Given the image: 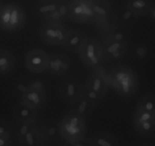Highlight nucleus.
Returning a JSON list of instances; mask_svg holds the SVG:
<instances>
[{
    "label": "nucleus",
    "mask_w": 155,
    "mask_h": 146,
    "mask_svg": "<svg viewBox=\"0 0 155 146\" xmlns=\"http://www.w3.org/2000/svg\"><path fill=\"white\" fill-rule=\"evenodd\" d=\"M59 136L68 145H87L86 118L74 111L64 115L58 122Z\"/></svg>",
    "instance_id": "nucleus-2"
},
{
    "label": "nucleus",
    "mask_w": 155,
    "mask_h": 146,
    "mask_svg": "<svg viewBox=\"0 0 155 146\" xmlns=\"http://www.w3.org/2000/svg\"><path fill=\"white\" fill-rule=\"evenodd\" d=\"M60 2L61 0H36L33 7V15L42 20L58 8Z\"/></svg>",
    "instance_id": "nucleus-19"
},
{
    "label": "nucleus",
    "mask_w": 155,
    "mask_h": 146,
    "mask_svg": "<svg viewBox=\"0 0 155 146\" xmlns=\"http://www.w3.org/2000/svg\"><path fill=\"white\" fill-rule=\"evenodd\" d=\"M97 106L98 105L95 103L89 101L83 93V95L72 105H71V110L77 112L87 119L90 118Z\"/></svg>",
    "instance_id": "nucleus-20"
},
{
    "label": "nucleus",
    "mask_w": 155,
    "mask_h": 146,
    "mask_svg": "<svg viewBox=\"0 0 155 146\" xmlns=\"http://www.w3.org/2000/svg\"><path fill=\"white\" fill-rule=\"evenodd\" d=\"M2 4V0H0V5H1Z\"/></svg>",
    "instance_id": "nucleus-38"
},
{
    "label": "nucleus",
    "mask_w": 155,
    "mask_h": 146,
    "mask_svg": "<svg viewBox=\"0 0 155 146\" xmlns=\"http://www.w3.org/2000/svg\"><path fill=\"white\" fill-rule=\"evenodd\" d=\"M68 18L77 23H93L95 15L91 2L85 0H71L68 2Z\"/></svg>",
    "instance_id": "nucleus-8"
},
{
    "label": "nucleus",
    "mask_w": 155,
    "mask_h": 146,
    "mask_svg": "<svg viewBox=\"0 0 155 146\" xmlns=\"http://www.w3.org/2000/svg\"><path fill=\"white\" fill-rule=\"evenodd\" d=\"M60 98L68 105H72L83 93V84L78 78L67 77L59 84Z\"/></svg>",
    "instance_id": "nucleus-6"
},
{
    "label": "nucleus",
    "mask_w": 155,
    "mask_h": 146,
    "mask_svg": "<svg viewBox=\"0 0 155 146\" xmlns=\"http://www.w3.org/2000/svg\"><path fill=\"white\" fill-rule=\"evenodd\" d=\"M68 14H69L68 2L61 0L58 8L54 12L44 18L42 21H47V22L64 23L65 21L69 19Z\"/></svg>",
    "instance_id": "nucleus-23"
},
{
    "label": "nucleus",
    "mask_w": 155,
    "mask_h": 146,
    "mask_svg": "<svg viewBox=\"0 0 155 146\" xmlns=\"http://www.w3.org/2000/svg\"><path fill=\"white\" fill-rule=\"evenodd\" d=\"M69 30L64 23L44 21L38 30V36L47 45L62 46Z\"/></svg>",
    "instance_id": "nucleus-5"
},
{
    "label": "nucleus",
    "mask_w": 155,
    "mask_h": 146,
    "mask_svg": "<svg viewBox=\"0 0 155 146\" xmlns=\"http://www.w3.org/2000/svg\"><path fill=\"white\" fill-rule=\"evenodd\" d=\"M16 59L13 53L8 49H0V75L10 74L14 71Z\"/></svg>",
    "instance_id": "nucleus-21"
},
{
    "label": "nucleus",
    "mask_w": 155,
    "mask_h": 146,
    "mask_svg": "<svg viewBox=\"0 0 155 146\" xmlns=\"http://www.w3.org/2000/svg\"><path fill=\"white\" fill-rule=\"evenodd\" d=\"M37 120L34 121H30V122L17 124L16 128H15V136H16V139L18 142L21 140L28 132H30L35 127L36 122H37Z\"/></svg>",
    "instance_id": "nucleus-26"
},
{
    "label": "nucleus",
    "mask_w": 155,
    "mask_h": 146,
    "mask_svg": "<svg viewBox=\"0 0 155 146\" xmlns=\"http://www.w3.org/2000/svg\"><path fill=\"white\" fill-rule=\"evenodd\" d=\"M118 145V139L113 134L105 130L95 132L90 137L87 138V145L116 146Z\"/></svg>",
    "instance_id": "nucleus-18"
},
{
    "label": "nucleus",
    "mask_w": 155,
    "mask_h": 146,
    "mask_svg": "<svg viewBox=\"0 0 155 146\" xmlns=\"http://www.w3.org/2000/svg\"><path fill=\"white\" fill-rule=\"evenodd\" d=\"M85 1H86V2H92L95 1V0H85Z\"/></svg>",
    "instance_id": "nucleus-37"
},
{
    "label": "nucleus",
    "mask_w": 155,
    "mask_h": 146,
    "mask_svg": "<svg viewBox=\"0 0 155 146\" xmlns=\"http://www.w3.org/2000/svg\"><path fill=\"white\" fill-rule=\"evenodd\" d=\"M124 5L139 17H144L148 15L153 2L152 0H126Z\"/></svg>",
    "instance_id": "nucleus-22"
},
{
    "label": "nucleus",
    "mask_w": 155,
    "mask_h": 146,
    "mask_svg": "<svg viewBox=\"0 0 155 146\" xmlns=\"http://www.w3.org/2000/svg\"><path fill=\"white\" fill-rule=\"evenodd\" d=\"M150 54V48L147 44L139 43L134 47L133 56L136 59L142 61L148 57Z\"/></svg>",
    "instance_id": "nucleus-27"
},
{
    "label": "nucleus",
    "mask_w": 155,
    "mask_h": 146,
    "mask_svg": "<svg viewBox=\"0 0 155 146\" xmlns=\"http://www.w3.org/2000/svg\"><path fill=\"white\" fill-rule=\"evenodd\" d=\"M27 16L24 7L18 3L0 5V30L9 33L21 30L25 26Z\"/></svg>",
    "instance_id": "nucleus-3"
},
{
    "label": "nucleus",
    "mask_w": 155,
    "mask_h": 146,
    "mask_svg": "<svg viewBox=\"0 0 155 146\" xmlns=\"http://www.w3.org/2000/svg\"><path fill=\"white\" fill-rule=\"evenodd\" d=\"M45 123L37 120L35 127L27 133L21 140L18 141L20 145L33 146V145H48L45 131Z\"/></svg>",
    "instance_id": "nucleus-13"
},
{
    "label": "nucleus",
    "mask_w": 155,
    "mask_h": 146,
    "mask_svg": "<svg viewBox=\"0 0 155 146\" xmlns=\"http://www.w3.org/2000/svg\"><path fill=\"white\" fill-rule=\"evenodd\" d=\"M12 128L4 119H0V136H12Z\"/></svg>",
    "instance_id": "nucleus-33"
},
{
    "label": "nucleus",
    "mask_w": 155,
    "mask_h": 146,
    "mask_svg": "<svg viewBox=\"0 0 155 146\" xmlns=\"http://www.w3.org/2000/svg\"><path fill=\"white\" fill-rule=\"evenodd\" d=\"M101 42V45H102L103 51H104V58L106 56L111 54L114 51H117L120 48L128 47V42H118V41L110 40V39H103Z\"/></svg>",
    "instance_id": "nucleus-24"
},
{
    "label": "nucleus",
    "mask_w": 155,
    "mask_h": 146,
    "mask_svg": "<svg viewBox=\"0 0 155 146\" xmlns=\"http://www.w3.org/2000/svg\"><path fill=\"white\" fill-rule=\"evenodd\" d=\"M28 90H34L38 92L47 93L45 83L42 80H32L27 81Z\"/></svg>",
    "instance_id": "nucleus-30"
},
{
    "label": "nucleus",
    "mask_w": 155,
    "mask_h": 146,
    "mask_svg": "<svg viewBox=\"0 0 155 146\" xmlns=\"http://www.w3.org/2000/svg\"><path fill=\"white\" fill-rule=\"evenodd\" d=\"M108 86L124 99L133 98L139 89V79L136 71L127 65H120L107 72Z\"/></svg>",
    "instance_id": "nucleus-1"
},
{
    "label": "nucleus",
    "mask_w": 155,
    "mask_h": 146,
    "mask_svg": "<svg viewBox=\"0 0 155 146\" xmlns=\"http://www.w3.org/2000/svg\"><path fill=\"white\" fill-rule=\"evenodd\" d=\"M148 15L152 21H155V5H152V6L150 8L149 12H148Z\"/></svg>",
    "instance_id": "nucleus-35"
},
{
    "label": "nucleus",
    "mask_w": 155,
    "mask_h": 146,
    "mask_svg": "<svg viewBox=\"0 0 155 146\" xmlns=\"http://www.w3.org/2000/svg\"><path fill=\"white\" fill-rule=\"evenodd\" d=\"M86 36L85 33L81 30L70 29L62 47L70 52L77 54Z\"/></svg>",
    "instance_id": "nucleus-16"
},
{
    "label": "nucleus",
    "mask_w": 155,
    "mask_h": 146,
    "mask_svg": "<svg viewBox=\"0 0 155 146\" xmlns=\"http://www.w3.org/2000/svg\"><path fill=\"white\" fill-rule=\"evenodd\" d=\"M48 53L41 48H33L26 53L24 65L26 69L33 74H42L47 69Z\"/></svg>",
    "instance_id": "nucleus-10"
},
{
    "label": "nucleus",
    "mask_w": 155,
    "mask_h": 146,
    "mask_svg": "<svg viewBox=\"0 0 155 146\" xmlns=\"http://www.w3.org/2000/svg\"><path fill=\"white\" fill-rule=\"evenodd\" d=\"M27 91H28L27 81H18L14 85L13 93L18 99H19Z\"/></svg>",
    "instance_id": "nucleus-31"
},
{
    "label": "nucleus",
    "mask_w": 155,
    "mask_h": 146,
    "mask_svg": "<svg viewBox=\"0 0 155 146\" xmlns=\"http://www.w3.org/2000/svg\"><path fill=\"white\" fill-rule=\"evenodd\" d=\"M83 86L101 95H105L109 87L107 71L102 66L92 69L90 74L86 77Z\"/></svg>",
    "instance_id": "nucleus-11"
},
{
    "label": "nucleus",
    "mask_w": 155,
    "mask_h": 146,
    "mask_svg": "<svg viewBox=\"0 0 155 146\" xmlns=\"http://www.w3.org/2000/svg\"><path fill=\"white\" fill-rule=\"evenodd\" d=\"M83 94H84L85 96L91 101L92 102L95 103V105H98L100 104L102 99L104 98V95H101V94L98 93V92H95L93 90H91V89H87V88H85L83 86Z\"/></svg>",
    "instance_id": "nucleus-29"
},
{
    "label": "nucleus",
    "mask_w": 155,
    "mask_h": 146,
    "mask_svg": "<svg viewBox=\"0 0 155 146\" xmlns=\"http://www.w3.org/2000/svg\"><path fill=\"white\" fill-rule=\"evenodd\" d=\"M91 6L95 15L93 23L96 24L98 28L105 32L112 24V6L107 5L98 0L91 2Z\"/></svg>",
    "instance_id": "nucleus-12"
},
{
    "label": "nucleus",
    "mask_w": 155,
    "mask_h": 146,
    "mask_svg": "<svg viewBox=\"0 0 155 146\" xmlns=\"http://www.w3.org/2000/svg\"><path fill=\"white\" fill-rule=\"evenodd\" d=\"M136 131L144 137H151L155 134V114L136 107L133 116Z\"/></svg>",
    "instance_id": "nucleus-7"
},
{
    "label": "nucleus",
    "mask_w": 155,
    "mask_h": 146,
    "mask_svg": "<svg viewBox=\"0 0 155 146\" xmlns=\"http://www.w3.org/2000/svg\"><path fill=\"white\" fill-rule=\"evenodd\" d=\"M13 145L12 136H0V146H9Z\"/></svg>",
    "instance_id": "nucleus-34"
},
{
    "label": "nucleus",
    "mask_w": 155,
    "mask_h": 146,
    "mask_svg": "<svg viewBox=\"0 0 155 146\" xmlns=\"http://www.w3.org/2000/svg\"><path fill=\"white\" fill-rule=\"evenodd\" d=\"M45 135H46L47 139L48 141V143L52 142L58 136H59L58 127V123L54 124V122L45 124Z\"/></svg>",
    "instance_id": "nucleus-28"
},
{
    "label": "nucleus",
    "mask_w": 155,
    "mask_h": 146,
    "mask_svg": "<svg viewBox=\"0 0 155 146\" xmlns=\"http://www.w3.org/2000/svg\"><path fill=\"white\" fill-rule=\"evenodd\" d=\"M127 50H128V47L120 48L117 51H114L111 54L106 56L105 61H117L121 60L127 55Z\"/></svg>",
    "instance_id": "nucleus-32"
},
{
    "label": "nucleus",
    "mask_w": 155,
    "mask_h": 146,
    "mask_svg": "<svg viewBox=\"0 0 155 146\" xmlns=\"http://www.w3.org/2000/svg\"><path fill=\"white\" fill-rule=\"evenodd\" d=\"M73 62L71 58L63 52L48 53L46 72L53 77H62L71 72Z\"/></svg>",
    "instance_id": "nucleus-9"
},
{
    "label": "nucleus",
    "mask_w": 155,
    "mask_h": 146,
    "mask_svg": "<svg viewBox=\"0 0 155 146\" xmlns=\"http://www.w3.org/2000/svg\"><path fill=\"white\" fill-rule=\"evenodd\" d=\"M136 107L155 114V95L146 94L139 100Z\"/></svg>",
    "instance_id": "nucleus-25"
},
{
    "label": "nucleus",
    "mask_w": 155,
    "mask_h": 146,
    "mask_svg": "<svg viewBox=\"0 0 155 146\" xmlns=\"http://www.w3.org/2000/svg\"><path fill=\"white\" fill-rule=\"evenodd\" d=\"M140 17L132 12L128 7L123 5L112 15V23L119 27H126L134 24Z\"/></svg>",
    "instance_id": "nucleus-14"
},
{
    "label": "nucleus",
    "mask_w": 155,
    "mask_h": 146,
    "mask_svg": "<svg viewBox=\"0 0 155 146\" xmlns=\"http://www.w3.org/2000/svg\"><path fill=\"white\" fill-rule=\"evenodd\" d=\"M77 54L83 65L91 70L101 67L105 61L101 40L95 36H86Z\"/></svg>",
    "instance_id": "nucleus-4"
},
{
    "label": "nucleus",
    "mask_w": 155,
    "mask_h": 146,
    "mask_svg": "<svg viewBox=\"0 0 155 146\" xmlns=\"http://www.w3.org/2000/svg\"><path fill=\"white\" fill-rule=\"evenodd\" d=\"M98 1L101 2H102V3H104V4L107 5L112 6V5L115 2V1H116V0H98Z\"/></svg>",
    "instance_id": "nucleus-36"
},
{
    "label": "nucleus",
    "mask_w": 155,
    "mask_h": 146,
    "mask_svg": "<svg viewBox=\"0 0 155 146\" xmlns=\"http://www.w3.org/2000/svg\"><path fill=\"white\" fill-rule=\"evenodd\" d=\"M39 111L20 101L13 108V118L17 124L30 122L38 119Z\"/></svg>",
    "instance_id": "nucleus-15"
},
{
    "label": "nucleus",
    "mask_w": 155,
    "mask_h": 146,
    "mask_svg": "<svg viewBox=\"0 0 155 146\" xmlns=\"http://www.w3.org/2000/svg\"><path fill=\"white\" fill-rule=\"evenodd\" d=\"M19 101L39 111L46 105L47 93L34 90H28L19 98Z\"/></svg>",
    "instance_id": "nucleus-17"
}]
</instances>
